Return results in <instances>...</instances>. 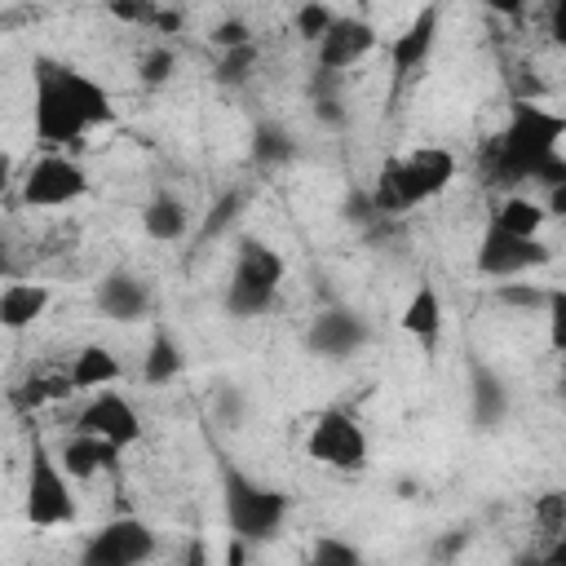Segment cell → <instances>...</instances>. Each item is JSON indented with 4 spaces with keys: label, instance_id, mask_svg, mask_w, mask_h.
Wrapping results in <instances>:
<instances>
[{
    "label": "cell",
    "instance_id": "cell-1",
    "mask_svg": "<svg viewBox=\"0 0 566 566\" xmlns=\"http://www.w3.org/2000/svg\"><path fill=\"white\" fill-rule=\"evenodd\" d=\"M115 106H111V93L75 71V66H62V62H35V137L49 142V146H71V142H84V133L111 124Z\"/></svg>",
    "mask_w": 566,
    "mask_h": 566
},
{
    "label": "cell",
    "instance_id": "cell-2",
    "mask_svg": "<svg viewBox=\"0 0 566 566\" xmlns=\"http://www.w3.org/2000/svg\"><path fill=\"white\" fill-rule=\"evenodd\" d=\"M566 137V119L544 111L539 102H513L509 128L482 146L486 181H526L544 177V168L557 159V146Z\"/></svg>",
    "mask_w": 566,
    "mask_h": 566
},
{
    "label": "cell",
    "instance_id": "cell-3",
    "mask_svg": "<svg viewBox=\"0 0 566 566\" xmlns=\"http://www.w3.org/2000/svg\"><path fill=\"white\" fill-rule=\"evenodd\" d=\"M455 177V155L447 146H420L402 159H385L371 186V212H407L433 195H442Z\"/></svg>",
    "mask_w": 566,
    "mask_h": 566
},
{
    "label": "cell",
    "instance_id": "cell-4",
    "mask_svg": "<svg viewBox=\"0 0 566 566\" xmlns=\"http://www.w3.org/2000/svg\"><path fill=\"white\" fill-rule=\"evenodd\" d=\"M221 495H226L230 535H239L248 544H261V539L279 535V526L287 517V495H279L274 486H261L256 478H248L234 464L221 469Z\"/></svg>",
    "mask_w": 566,
    "mask_h": 566
},
{
    "label": "cell",
    "instance_id": "cell-5",
    "mask_svg": "<svg viewBox=\"0 0 566 566\" xmlns=\"http://www.w3.org/2000/svg\"><path fill=\"white\" fill-rule=\"evenodd\" d=\"M279 283H283V256L261 239H243L226 283V310L234 318H256L274 305Z\"/></svg>",
    "mask_w": 566,
    "mask_h": 566
},
{
    "label": "cell",
    "instance_id": "cell-6",
    "mask_svg": "<svg viewBox=\"0 0 566 566\" xmlns=\"http://www.w3.org/2000/svg\"><path fill=\"white\" fill-rule=\"evenodd\" d=\"M305 451H310V460H318V464H327L336 473H358V469H367V455H371L363 424L340 407L318 411V420L310 424Z\"/></svg>",
    "mask_w": 566,
    "mask_h": 566
},
{
    "label": "cell",
    "instance_id": "cell-7",
    "mask_svg": "<svg viewBox=\"0 0 566 566\" xmlns=\"http://www.w3.org/2000/svg\"><path fill=\"white\" fill-rule=\"evenodd\" d=\"M75 517V495H71V478L66 469L53 460V451L44 442L31 447V473H27V522L49 531Z\"/></svg>",
    "mask_w": 566,
    "mask_h": 566
},
{
    "label": "cell",
    "instance_id": "cell-8",
    "mask_svg": "<svg viewBox=\"0 0 566 566\" xmlns=\"http://www.w3.org/2000/svg\"><path fill=\"white\" fill-rule=\"evenodd\" d=\"M155 548L159 539L142 517H115L84 539L80 566H142L155 557Z\"/></svg>",
    "mask_w": 566,
    "mask_h": 566
},
{
    "label": "cell",
    "instance_id": "cell-9",
    "mask_svg": "<svg viewBox=\"0 0 566 566\" xmlns=\"http://www.w3.org/2000/svg\"><path fill=\"white\" fill-rule=\"evenodd\" d=\"M84 190H88V172H84V164L66 159V155H44L22 177V203L27 208H66Z\"/></svg>",
    "mask_w": 566,
    "mask_h": 566
},
{
    "label": "cell",
    "instance_id": "cell-10",
    "mask_svg": "<svg viewBox=\"0 0 566 566\" xmlns=\"http://www.w3.org/2000/svg\"><path fill=\"white\" fill-rule=\"evenodd\" d=\"M548 261H553L548 243L517 239V234H504L495 226H486V234L478 243V274L482 279H517V274H531V270H539Z\"/></svg>",
    "mask_w": 566,
    "mask_h": 566
},
{
    "label": "cell",
    "instance_id": "cell-11",
    "mask_svg": "<svg viewBox=\"0 0 566 566\" xmlns=\"http://www.w3.org/2000/svg\"><path fill=\"white\" fill-rule=\"evenodd\" d=\"M75 433L102 438V442H111V447L124 451V447H133V442L142 438V420H137V411H133V402H128L124 394H115V389H97V394L84 402Z\"/></svg>",
    "mask_w": 566,
    "mask_h": 566
},
{
    "label": "cell",
    "instance_id": "cell-12",
    "mask_svg": "<svg viewBox=\"0 0 566 566\" xmlns=\"http://www.w3.org/2000/svg\"><path fill=\"white\" fill-rule=\"evenodd\" d=\"M376 27L367 22V18H354V13H340L336 18V27L318 40V66L323 71H349V66H358L371 49H376Z\"/></svg>",
    "mask_w": 566,
    "mask_h": 566
},
{
    "label": "cell",
    "instance_id": "cell-13",
    "mask_svg": "<svg viewBox=\"0 0 566 566\" xmlns=\"http://www.w3.org/2000/svg\"><path fill=\"white\" fill-rule=\"evenodd\" d=\"M367 323L358 318V314H349V310H323L314 323H310V332H305V345L314 349V354H323V358H345V354H354L358 345H367Z\"/></svg>",
    "mask_w": 566,
    "mask_h": 566
},
{
    "label": "cell",
    "instance_id": "cell-14",
    "mask_svg": "<svg viewBox=\"0 0 566 566\" xmlns=\"http://www.w3.org/2000/svg\"><path fill=\"white\" fill-rule=\"evenodd\" d=\"M433 40H438V4L420 9V13H416V18L407 22V31L389 40V62H394V80H411V75H416L420 66H424V57L433 53Z\"/></svg>",
    "mask_w": 566,
    "mask_h": 566
},
{
    "label": "cell",
    "instance_id": "cell-15",
    "mask_svg": "<svg viewBox=\"0 0 566 566\" xmlns=\"http://www.w3.org/2000/svg\"><path fill=\"white\" fill-rule=\"evenodd\" d=\"M97 310H102L106 318H115V323H137V318H146V310H150V292H146V283H142L137 274L111 270V274L97 283Z\"/></svg>",
    "mask_w": 566,
    "mask_h": 566
},
{
    "label": "cell",
    "instance_id": "cell-16",
    "mask_svg": "<svg viewBox=\"0 0 566 566\" xmlns=\"http://www.w3.org/2000/svg\"><path fill=\"white\" fill-rule=\"evenodd\" d=\"M115 455H119V447H111L102 438H88V433H71L62 442V451H57V464L66 469L71 482H88L97 469H111Z\"/></svg>",
    "mask_w": 566,
    "mask_h": 566
},
{
    "label": "cell",
    "instance_id": "cell-17",
    "mask_svg": "<svg viewBox=\"0 0 566 566\" xmlns=\"http://www.w3.org/2000/svg\"><path fill=\"white\" fill-rule=\"evenodd\" d=\"M142 230H146V239H155V243H177V239L190 234V208H186L177 195L159 190V195L142 208Z\"/></svg>",
    "mask_w": 566,
    "mask_h": 566
},
{
    "label": "cell",
    "instance_id": "cell-18",
    "mask_svg": "<svg viewBox=\"0 0 566 566\" xmlns=\"http://www.w3.org/2000/svg\"><path fill=\"white\" fill-rule=\"evenodd\" d=\"M49 301H53L49 283H9V287L0 292V323H4L9 332H22V327H31L35 318H44Z\"/></svg>",
    "mask_w": 566,
    "mask_h": 566
},
{
    "label": "cell",
    "instance_id": "cell-19",
    "mask_svg": "<svg viewBox=\"0 0 566 566\" xmlns=\"http://www.w3.org/2000/svg\"><path fill=\"white\" fill-rule=\"evenodd\" d=\"M398 323H402V332H407V336H416L420 345H433V340H438V332H442V296H438L429 283H424V287H416Z\"/></svg>",
    "mask_w": 566,
    "mask_h": 566
},
{
    "label": "cell",
    "instance_id": "cell-20",
    "mask_svg": "<svg viewBox=\"0 0 566 566\" xmlns=\"http://www.w3.org/2000/svg\"><path fill=\"white\" fill-rule=\"evenodd\" d=\"M71 385L75 389H106V385H115L119 380V358L106 349V345H84L75 358H71Z\"/></svg>",
    "mask_w": 566,
    "mask_h": 566
},
{
    "label": "cell",
    "instance_id": "cell-21",
    "mask_svg": "<svg viewBox=\"0 0 566 566\" xmlns=\"http://www.w3.org/2000/svg\"><path fill=\"white\" fill-rule=\"evenodd\" d=\"M544 221H548V208L535 203V199H526V195H509V199L495 208V217H491L495 230L517 234V239H539Z\"/></svg>",
    "mask_w": 566,
    "mask_h": 566
},
{
    "label": "cell",
    "instance_id": "cell-22",
    "mask_svg": "<svg viewBox=\"0 0 566 566\" xmlns=\"http://www.w3.org/2000/svg\"><path fill=\"white\" fill-rule=\"evenodd\" d=\"M504 411H509V389H504V380H500L495 371L478 367V371H473V424H478V429H495V424L504 420Z\"/></svg>",
    "mask_w": 566,
    "mask_h": 566
},
{
    "label": "cell",
    "instance_id": "cell-23",
    "mask_svg": "<svg viewBox=\"0 0 566 566\" xmlns=\"http://www.w3.org/2000/svg\"><path fill=\"white\" fill-rule=\"evenodd\" d=\"M248 150H252V159H256V164H265V168H279V164H287V159L296 155V137H292L283 124H274V119H261V124L252 128V142H248Z\"/></svg>",
    "mask_w": 566,
    "mask_h": 566
},
{
    "label": "cell",
    "instance_id": "cell-24",
    "mask_svg": "<svg viewBox=\"0 0 566 566\" xmlns=\"http://www.w3.org/2000/svg\"><path fill=\"white\" fill-rule=\"evenodd\" d=\"M177 376H181V349H177V340L168 332H155L146 354H142V380L146 385H168Z\"/></svg>",
    "mask_w": 566,
    "mask_h": 566
},
{
    "label": "cell",
    "instance_id": "cell-25",
    "mask_svg": "<svg viewBox=\"0 0 566 566\" xmlns=\"http://www.w3.org/2000/svg\"><path fill=\"white\" fill-rule=\"evenodd\" d=\"M336 18H340V13H336V9H327V4H318V0H310V4H301V9L292 13L296 35H301V40H314V44L336 27Z\"/></svg>",
    "mask_w": 566,
    "mask_h": 566
},
{
    "label": "cell",
    "instance_id": "cell-26",
    "mask_svg": "<svg viewBox=\"0 0 566 566\" xmlns=\"http://www.w3.org/2000/svg\"><path fill=\"white\" fill-rule=\"evenodd\" d=\"M310 566H363V553L340 535H318L314 553H310Z\"/></svg>",
    "mask_w": 566,
    "mask_h": 566
},
{
    "label": "cell",
    "instance_id": "cell-27",
    "mask_svg": "<svg viewBox=\"0 0 566 566\" xmlns=\"http://www.w3.org/2000/svg\"><path fill=\"white\" fill-rule=\"evenodd\" d=\"M531 517H535V526H539L544 535H562V531H566V491H544V495H535Z\"/></svg>",
    "mask_w": 566,
    "mask_h": 566
},
{
    "label": "cell",
    "instance_id": "cell-28",
    "mask_svg": "<svg viewBox=\"0 0 566 566\" xmlns=\"http://www.w3.org/2000/svg\"><path fill=\"white\" fill-rule=\"evenodd\" d=\"M256 66V44H243V49H226L221 62H217V84H243Z\"/></svg>",
    "mask_w": 566,
    "mask_h": 566
},
{
    "label": "cell",
    "instance_id": "cell-29",
    "mask_svg": "<svg viewBox=\"0 0 566 566\" xmlns=\"http://www.w3.org/2000/svg\"><path fill=\"white\" fill-rule=\"evenodd\" d=\"M172 71H177V53H172L168 44H150V49L137 57V75H142V84H164Z\"/></svg>",
    "mask_w": 566,
    "mask_h": 566
},
{
    "label": "cell",
    "instance_id": "cell-30",
    "mask_svg": "<svg viewBox=\"0 0 566 566\" xmlns=\"http://www.w3.org/2000/svg\"><path fill=\"white\" fill-rule=\"evenodd\" d=\"M239 208H243V195H239V190H226V195L212 203V212H208V221H203V234H221V230L239 217Z\"/></svg>",
    "mask_w": 566,
    "mask_h": 566
},
{
    "label": "cell",
    "instance_id": "cell-31",
    "mask_svg": "<svg viewBox=\"0 0 566 566\" xmlns=\"http://www.w3.org/2000/svg\"><path fill=\"white\" fill-rule=\"evenodd\" d=\"M548 345L557 354H566V292L548 296Z\"/></svg>",
    "mask_w": 566,
    "mask_h": 566
},
{
    "label": "cell",
    "instance_id": "cell-32",
    "mask_svg": "<svg viewBox=\"0 0 566 566\" xmlns=\"http://www.w3.org/2000/svg\"><path fill=\"white\" fill-rule=\"evenodd\" d=\"M495 296H500L504 305H522V310H535V305H544V310H548V296H553V292H544V287H531V283H526V287H509V283H504Z\"/></svg>",
    "mask_w": 566,
    "mask_h": 566
},
{
    "label": "cell",
    "instance_id": "cell-33",
    "mask_svg": "<svg viewBox=\"0 0 566 566\" xmlns=\"http://www.w3.org/2000/svg\"><path fill=\"white\" fill-rule=\"evenodd\" d=\"M212 44L226 53V49H243V44H252V31H248V22H221V27H212Z\"/></svg>",
    "mask_w": 566,
    "mask_h": 566
},
{
    "label": "cell",
    "instance_id": "cell-34",
    "mask_svg": "<svg viewBox=\"0 0 566 566\" xmlns=\"http://www.w3.org/2000/svg\"><path fill=\"white\" fill-rule=\"evenodd\" d=\"M548 35H553V44L566 49V0L553 4V13H548Z\"/></svg>",
    "mask_w": 566,
    "mask_h": 566
},
{
    "label": "cell",
    "instance_id": "cell-35",
    "mask_svg": "<svg viewBox=\"0 0 566 566\" xmlns=\"http://www.w3.org/2000/svg\"><path fill=\"white\" fill-rule=\"evenodd\" d=\"M544 208H548V217H557V221H566V181H557V186H548V199H544Z\"/></svg>",
    "mask_w": 566,
    "mask_h": 566
},
{
    "label": "cell",
    "instance_id": "cell-36",
    "mask_svg": "<svg viewBox=\"0 0 566 566\" xmlns=\"http://www.w3.org/2000/svg\"><path fill=\"white\" fill-rule=\"evenodd\" d=\"M248 562V539L230 535V548H226V566H243Z\"/></svg>",
    "mask_w": 566,
    "mask_h": 566
},
{
    "label": "cell",
    "instance_id": "cell-37",
    "mask_svg": "<svg viewBox=\"0 0 566 566\" xmlns=\"http://www.w3.org/2000/svg\"><path fill=\"white\" fill-rule=\"evenodd\" d=\"M181 566H208V544L203 539H190L186 544V562Z\"/></svg>",
    "mask_w": 566,
    "mask_h": 566
},
{
    "label": "cell",
    "instance_id": "cell-38",
    "mask_svg": "<svg viewBox=\"0 0 566 566\" xmlns=\"http://www.w3.org/2000/svg\"><path fill=\"white\" fill-rule=\"evenodd\" d=\"M548 566H566V531L553 535V544H548Z\"/></svg>",
    "mask_w": 566,
    "mask_h": 566
},
{
    "label": "cell",
    "instance_id": "cell-39",
    "mask_svg": "<svg viewBox=\"0 0 566 566\" xmlns=\"http://www.w3.org/2000/svg\"><path fill=\"white\" fill-rule=\"evenodd\" d=\"M513 566H548V553H522Z\"/></svg>",
    "mask_w": 566,
    "mask_h": 566
},
{
    "label": "cell",
    "instance_id": "cell-40",
    "mask_svg": "<svg viewBox=\"0 0 566 566\" xmlns=\"http://www.w3.org/2000/svg\"><path fill=\"white\" fill-rule=\"evenodd\" d=\"M464 544H469V539H464V535H451V539H447V544H442V553H455V548H464Z\"/></svg>",
    "mask_w": 566,
    "mask_h": 566
},
{
    "label": "cell",
    "instance_id": "cell-41",
    "mask_svg": "<svg viewBox=\"0 0 566 566\" xmlns=\"http://www.w3.org/2000/svg\"><path fill=\"white\" fill-rule=\"evenodd\" d=\"M438 566H451V562H438Z\"/></svg>",
    "mask_w": 566,
    "mask_h": 566
}]
</instances>
